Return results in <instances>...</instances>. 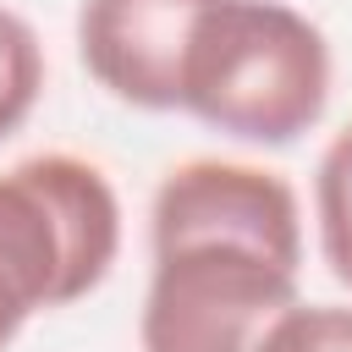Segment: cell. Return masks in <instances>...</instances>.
Returning <instances> with one entry per match:
<instances>
[{
    "label": "cell",
    "mask_w": 352,
    "mask_h": 352,
    "mask_svg": "<svg viewBox=\"0 0 352 352\" xmlns=\"http://www.w3.org/2000/svg\"><path fill=\"white\" fill-rule=\"evenodd\" d=\"M302 220L286 176L236 160H187L154 192V280L143 352H253L297 302Z\"/></svg>",
    "instance_id": "obj_1"
},
{
    "label": "cell",
    "mask_w": 352,
    "mask_h": 352,
    "mask_svg": "<svg viewBox=\"0 0 352 352\" xmlns=\"http://www.w3.org/2000/svg\"><path fill=\"white\" fill-rule=\"evenodd\" d=\"M324 99L330 44L308 16L275 0H209L198 11L182 110L231 138L280 148L324 116Z\"/></svg>",
    "instance_id": "obj_2"
},
{
    "label": "cell",
    "mask_w": 352,
    "mask_h": 352,
    "mask_svg": "<svg viewBox=\"0 0 352 352\" xmlns=\"http://www.w3.org/2000/svg\"><path fill=\"white\" fill-rule=\"evenodd\" d=\"M121 253V204L99 165L33 154L0 170V352L38 308L88 297Z\"/></svg>",
    "instance_id": "obj_3"
},
{
    "label": "cell",
    "mask_w": 352,
    "mask_h": 352,
    "mask_svg": "<svg viewBox=\"0 0 352 352\" xmlns=\"http://www.w3.org/2000/svg\"><path fill=\"white\" fill-rule=\"evenodd\" d=\"M204 6L209 0H82V66L138 110H182V66Z\"/></svg>",
    "instance_id": "obj_4"
},
{
    "label": "cell",
    "mask_w": 352,
    "mask_h": 352,
    "mask_svg": "<svg viewBox=\"0 0 352 352\" xmlns=\"http://www.w3.org/2000/svg\"><path fill=\"white\" fill-rule=\"evenodd\" d=\"M314 204H319V248H324V264H330V275L341 286H352V126H341L330 138V148L319 154Z\"/></svg>",
    "instance_id": "obj_5"
},
{
    "label": "cell",
    "mask_w": 352,
    "mask_h": 352,
    "mask_svg": "<svg viewBox=\"0 0 352 352\" xmlns=\"http://www.w3.org/2000/svg\"><path fill=\"white\" fill-rule=\"evenodd\" d=\"M38 88H44V50H38V33L0 6V138H11L33 104H38Z\"/></svg>",
    "instance_id": "obj_6"
},
{
    "label": "cell",
    "mask_w": 352,
    "mask_h": 352,
    "mask_svg": "<svg viewBox=\"0 0 352 352\" xmlns=\"http://www.w3.org/2000/svg\"><path fill=\"white\" fill-rule=\"evenodd\" d=\"M253 352H352V308L292 302L258 330Z\"/></svg>",
    "instance_id": "obj_7"
}]
</instances>
